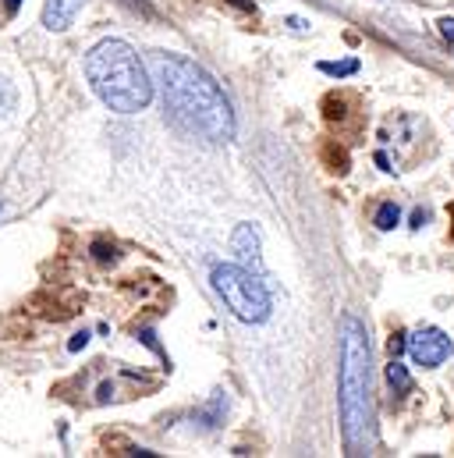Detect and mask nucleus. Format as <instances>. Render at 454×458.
I'll return each mask as SVG.
<instances>
[{"mask_svg": "<svg viewBox=\"0 0 454 458\" xmlns=\"http://www.w3.org/2000/svg\"><path fill=\"white\" fill-rule=\"evenodd\" d=\"M149 68H153V86H160L164 97V111L167 117L185 128L189 135L203 139V142H231L238 131V121L231 111V100L221 89V82L196 64L185 54H171V50H156L149 54Z\"/></svg>", "mask_w": 454, "mask_h": 458, "instance_id": "obj_1", "label": "nucleus"}, {"mask_svg": "<svg viewBox=\"0 0 454 458\" xmlns=\"http://www.w3.org/2000/svg\"><path fill=\"white\" fill-rule=\"evenodd\" d=\"M338 405L340 437L348 455H369L376 445L373 412V348L369 331L355 313H344L338 327Z\"/></svg>", "mask_w": 454, "mask_h": 458, "instance_id": "obj_2", "label": "nucleus"}, {"mask_svg": "<svg viewBox=\"0 0 454 458\" xmlns=\"http://www.w3.org/2000/svg\"><path fill=\"white\" fill-rule=\"evenodd\" d=\"M86 79L93 93L117 114H139L153 104L149 68L124 39H104L86 54Z\"/></svg>", "mask_w": 454, "mask_h": 458, "instance_id": "obj_3", "label": "nucleus"}, {"mask_svg": "<svg viewBox=\"0 0 454 458\" xmlns=\"http://www.w3.org/2000/svg\"><path fill=\"white\" fill-rule=\"evenodd\" d=\"M210 281H214V292L224 299V306L241 324H263L270 317V306H273L270 292L252 270L234 263H217L210 270Z\"/></svg>", "mask_w": 454, "mask_h": 458, "instance_id": "obj_4", "label": "nucleus"}, {"mask_svg": "<svg viewBox=\"0 0 454 458\" xmlns=\"http://www.w3.org/2000/svg\"><path fill=\"white\" fill-rule=\"evenodd\" d=\"M405 348H408L412 362L423 366V369H437V366H444L454 352L451 338H448L441 327H419V331L405 342Z\"/></svg>", "mask_w": 454, "mask_h": 458, "instance_id": "obj_5", "label": "nucleus"}, {"mask_svg": "<svg viewBox=\"0 0 454 458\" xmlns=\"http://www.w3.org/2000/svg\"><path fill=\"white\" fill-rule=\"evenodd\" d=\"M79 11H82V0H46L43 4V25L50 32H64Z\"/></svg>", "mask_w": 454, "mask_h": 458, "instance_id": "obj_6", "label": "nucleus"}, {"mask_svg": "<svg viewBox=\"0 0 454 458\" xmlns=\"http://www.w3.org/2000/svg\"><path fill=\"white\" fill-rule=\"evenodd\" d=\"M231 249L238 252V259L245 267H256L259 270V231L252 225H238L234 234H231Z\"/></svg>", "mask_w": 454, "mask_h": 458, "instance_id": "obj_7", "label": "nucleus"}, {"mask_svg": "<svg viewBox=\"0 0 454 458\" xmlns=\"http://www.w3.org/2000/svg\"><path fill=\"white\" fill-rule=\"evenodd\" d=\"M387 384L394 387V394H408V391H412V377H408V369H405L398 359L387 362Z\"/></svg>", "mask_w": 454, "mask_h": 458, "instance_id": "obj_8", "label": "nucleus"}, {"mask_svg": "<svg viewBox=\"0 0 454 458\" xmlns=\"http://www.w3.org/2000/svg\"><path fill=\"white\" fill-rule=\"evenodd\" d=\"M324 160H327V171H334V174L348 171V153H344V146H338V142H327L324 146Z\"/></svg>", "mask_w": 454, "mask_h": 458, "instance_id": "obj_9", "label": "nucleus"}, {"mask_svg": "<svg viewBox=\"0 0 454 458\" xmlns=\"http://www.w3.org/2000/svg\"><path fill=\"white\" fill-rule=\"evenodd\" d=\"M320 72L324 75H334V79H344V75H355L358 72V61L355 57H348V61H324Z\"/></svg>", "mask_w": 454, "mask_h": 458, "instance_id": "obj_10", "label": "nucleus"}, {"mask_svg": "<svg viewBox=\"0 0 454 458\" xmlns=\"http://www.w3.org/2000/svg\"><path fill=\"white\" fill-rule=\"evenodd\" d=\"M398 221H401V210H398L394 203H383V207L376 210V228L380 231H391Z\"/></svg>", "mask_w": 454, "mask_h": 458, "instance_id": "obj_11", "label": "nucleus"}, {"mask_svg": "<svg viewBox=\"0 0 454 458\" xmlns=\"http://www.w3.org/2000/svg\"><path fill=\"white\" fill-rule=\"evenodd\" d=\"M14 100H18V97H14V89L0 79V114H11V111H14Z\"/></svg>", "mask_w": 454, "mask_h": 458, "instance_id": "obj_12", "label": "nucleus"}, {"mask_svg": "<svg viewBox=\"0 0 454 458\" xmlns=\"http://www.w3.org/2000/svg\"><path fill=\"white\" fill-rule=\"evenodd\" d=\"M93 252H97V259H104V263H107V259H117V249H114V245H104V242H97V245H93Z\"/></svg>", "mask_w": 454, "mask_h": 458, "instance_id": "obj_13", "label": "nucleus"}, {"mask_svg": "<svg viewBox=\"0 0 454 458\" xmlns=\"http://www.w3.org/2000/svg\"><path fill=\"white\" fill-rule=\"evenodd\" d=\"M387 352H391V359H398L401 352H405V335L398 331V335H391V342H387Z\"/></svg>", "mask_w": 454, "mask_h": 458, "instance_id": "obj_14", "label": "nucleus"}, {"mask_svg": "<svg viewBox=\"0 0 454 458\" xmlns=\"http://www.w3.org/2000/svg\"><path fill=\"white\" fill-rule=\"evenodd\" d=\"M441 36L454 47V18H444V21H441Z\"/></svg>", "mask_w": 454, "mask_h": 458, "instance_id": "obj_15", "label": "nucleus"}, {"mask_svg": "<svg viewBox=\"0 0 454 458\" xmlns=\"http://www.w3.org/2000/svg\"><path fill=\"white\" fill-rule=\"evenodd\" d=\"M86 342H89V335L82 331V335H75V342H71V352H79V348H86Z\"/></svg>", "mask_w": 454, "mask_h": 458, "instance_id": "obj_16", "label": "nucleus"}, {"mask_svg": "<svg viewBox=\"0 0 454 458\" xmlns=\"http://www.w3.org/2000/svg\"><path fill=\"white\" fill-rule=\"evenodd\" d=\"M423 221H426V214H423V210H416V217H412V228H423Z\"/></svg>", "mask_w": 454, "mask_h": 458, "instance_id": "obj_17", "label": "nucleus"}, {"mask_svg": "<svg viewBox=\"0 0 454 458\" xmlns=\"http://www.w3.org/2000/svg\"><path fill=\"white\" fill-rule=\"evenodd\" d=\"M231 4H238V7H245V11H256V4H248V0H231Z\"/></svg>", "mask_w": 454, "mask_h": 458, "instance_id": "obj_18", "label": "nucleus"}, {"mask_svg": "<svg viewBox=\"0 0 454 458\" xmlns=\"http://www.w3.org/2000/svg\"><path fill=\"white\" fill-rule=\"evenodd\" d=\"M4 4H7V14H14V11H18V4H21V0H4Z\"/></svg>", "mask_w": 454, "mask_h": 458, "instance_id": "obj_19", "label": "nucleus"}, {"mask_svg": "<svg viewBox=\"0 0 454 458\" xmlns=\"http://www.w3.org/2000/svg\"><path fill=\"white\" fill-rule=\"evenodd\" d=\"M451 221H454V207H451ZM451 242H454V225H451Z\"/></svg>", "mask_w": 454, "mask_h": 458, "instance_id": "obj_20", "label": "nucleus"}]
</instances>
